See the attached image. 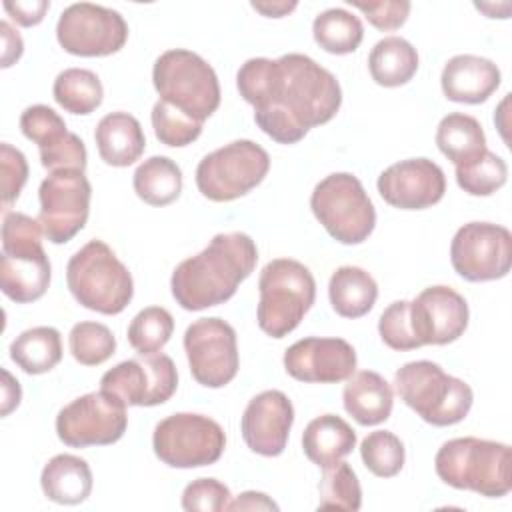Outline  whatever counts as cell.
Here are the masks:
<instances>
[{
	"instance_id": "f1b7e54d",
	"label": "cell",
	"mask_w": 512,
	"mask_h": 512,
	"mask_svg": "<svg viewBox=\"0 0 512 512\" xmlns=\"http://www.w3.org/2000/svg\"><path fill=\"white\" fill-rule=\"evenodd\" d=\"M436 146L454 166H462L486 150V136L474 116L452 112L438 122Z\"/></svg>"
},
{
	"instance_id": "bcb514c9",
	"label": "cell",
	"mask_w": 512,
	"mask_h": 512,
	"mask_svg": "<svg viewBox=\"0 0 512 512\" xmlns=\"http://www.w3.org/2000/svg\"><path fill=\"white\" fill-rule=\"evenodd\" d=\"M0 34H2V68H10L24 52L22 36L6 22H0Z\"/></svg>"
},
{
	"instance_id": "ac0fdd59",
	"label": "cell",
	"mask_w": 512,
	"mask_h": 512,
	"mask_svg": "<svg viewBox=\"0 0 512 512\" xmlns=\"http://www.w3.org/2000/svg\"><path fill=\"white\" fill-rule=\"evenodd\" d=\"M468 302L450 286H428L410 302V324L420 346H444L468 326Z\"/></svg>"
},
{
	"instance_id": "4fadbf2b",
	"label": "cell",
	"mask_w": 512,
	"mask_h": 512,
	"mask_svg": "<svg viewBox=\"0 0 512 512\" xmlns=\"http://www.w3.org/2000/svg\"><path fill=\"white\" fill-rule=\"evenodd\" d=\"M58 44L74 56H110L128 40V24L120 12L78 2L62 10L56 24Z\"/></svg>"
},
{
	"instance_id": "8992f818",
	"label": "cell",
	"mask_w": 512,
	"mask_h": 512,
	"mask_svg": "<svg viewBox=\"0 0 512 512\" xmlns=\"http://www.w3.org/2000/svg\"><path fill=\"white\" fill-rule=\"evenodd\" d=\"M394 386L408 408L432 426L462 422L474 402L472 388L430 360H414L394 374Z\"/></svg>"
},
{
	"instance_id": "836d02e7",
	"label": "cell",
	"mask_w": 512,
	"mask_h": 512,
	"mask_svg": "<svg viewBox=\"0 0 512 512\" xmlns=\"http://www.w3.org/2000/svg\"><path fill=\"white\" fill-rule=\"evenodd\" d=\"M322 470L324 474L318 484V510H360L362 488L352 466L340 460Z\"/></svg>"
},
{
	"instance_id": "f546056e",
	"label": "cell",
	"mask_w": 512,
	"mask_h": 512,
	"mask_svg": "<svg viewBox=\"0 0 512 512\" xmlns=\"http://www.w3.org/2000/svg\"><path fill=\"white\" fill-rule=\"evenodd\" d=\"M10 358L26 374L50 372L62 360L60 332L52 326L24 330L12 340Z\"/></svg>"
},
{
	"instance_id": "9a60e30c",
	"label": "cell",
	"mask_w": 512,
	"mask_h": 512,
	"mask_svg": "<svg viewBox=\"0 0 512 512\" xmlns=\"http://www.w3.org/2000/svg\"><path fill=\"white\" fill-rule=\"evenodd\" d=\"M92 186L80 170L50 172L40 184V224L52 244L70 242L90 214Z\"/></svg>"
},
{
	"instance_id": "d6a6232c",
	"label": "cell",
	"mask_w": 512,
	"mask_h": 512,
	"mask_svg": "<svg viewBox=\"0 0 512 512\" xmlns=\"http://www.w3.org/2000/svg\"><path fill=\"white\" fill-rule=\"evenodd\" d=\"M52 94L58 106L66 112L86 116L102 104L104 88L92 70L66 68L56 76Z\"/></svg>"
},
{
	"instance_id": "277c9868",
	"label": "cell",
	"mask_w": 512,
	"mask_h": 512,
	"mask_svg": "<svg viewBox=\"0 0 512 512\" xmlns=\"http://www.w3.org/2000/svg\"><path fill=\"white\" fill-rule=\"evenodd\" d=\"M42 224L22 212H4L0 288L16 304L44 296L52 268L42 248Z\"/></svg>"
},
{
	"instance_id": "3957f363",
	"label": "cell",
	"mask_w": 512,
	"mask_h": 512,
	"mask_svg": "<svg viewBox=\"0 0 512 512\" xmlns=\"http://www.w3.org/2000/svg\"><path fill=\"white\" fill-rule=\"evenodd\" d=\"M510 446L474 436L452 438L434 458L438 478L458 490H472L486 498H502L512 488Z\"/></svg>"
},
{
	"instance_id": "4316f807",
	"label": "cell",
	"mask_w": 512,
	"mask_h": 512,
	"mask_svg": "<svg viewBox=\"0 0 512 512\" xmlns=\"http://www.w3.org/2000/svg\"><path fill=\"white\" fill-rule=\"evenodd\" d=\"M328 298L334 312L342 318L368 314L378 298L376 280L358 266H340L328 282Z\"/></svg>"
},
{
	"instance_id": "60d3db41",
	"label": "cell",
	"mask_w": 512,
	"mask_h": 512,
	"mask_svg": "<svg viewBox=\"0 0 512 512\" xmlns=\"http://www.w3.org/2000/svg\"><path fill=\"white\" fill-rule=\"evenodd\" d=\"M378 332L382 342L392 350H414L420 348L412 324H410V302L396 300L392 302L378 318Z\"/></svg>"
},
{
	"instance_id": "7402d4cb",
	"label": "cell",
	"mask_w": 512,
	"mask_h": 512,
	"mask_svg": "<svg viewBox=\"0 0 512 512\" xmlns=\"http://www.w3.org/2000/svg\"><path fill=\"white\" fill-rule=\"evenodd\" d=\"M500 80V68L492 60L474 54H458L444 64L440 86L444 96L452 102L480 104L498 90Z\"/></svg>"
},
{
	"instance_id": "1f68e13d",
	"label": "cell",
	"mask_w": 512,
	"mask_h": 512,
	"mask_svg": "<svg viewBox=\"0 0 512 512\" xmlns=\"http://www.w3.org/2000/svg\"><path fill=\"white\" fill-rule=\"evenodd\" d=\"M312 36L322 50L342 56L354 52L360 46L364 28L356 14L344 8H328L314 18Z\"/></svg>"
},
{
	"instance_id": "d590c367",
	"label": "cell",
	"mask_w": 512,
	"mask_h": 512,
	"mask_svg": "<svg viewBox=\"0 0 512 512\" xmlns=\"http://www.w3.org/2000/svg\"><path fill=\"white\" fill-rule=\"evenodd\" d=\"M172 330V314L162 306H148L132 318L128 326V342L140 356L156 354L166 346Z\"/></svg>"
},
{
	"instance_id": "44dd1931",
	"label": "cell",
	"mask_w": 512,
	"mask_h": 512,
	"mask_svg": "<svg viewBox=\"0 0 512 512\" xmlns=\"http://www.w3.org/2000/svg\"><path fill=\"white\" fill-rule=\"evenodd\" d=\"M294 424V406L280 390L256 394L240 420L246 446L260 456H280Z\"/></svg>"
},
{
	"instance_id": "8d00e7d4",
	"label": "cell",
	"mask_w": 512,
	"mask_h": 512,
	"mask_svg": "<svg viewBox=\"0 0 512 512\" xmlns=\"http://www.w3.org/2000/svg\"><path fill=\"white\" fill-rule=\"evenodd\" d=\"M364 466L378 478L396 476L406 460L402 440L390 430H374L360 444Z\"/></svg>"
},
{
	"instance_id": "52a82bcc",
	"label": "cell",
	"mask_w": 512,
	"mask_h": 512,
	"mask_svg": "<svg viewBox=\"0 0 512 512\" xmlns=\"http://www.w3.org/2000/svg\"><path fill=\"white\" fill-rule=\"evenodd\" d=\"M258 290L256 320L272 338H284L296 330L316 298L312 272L292 258L270 260L260 272Z\"/></svg>"
},
{
	"instance_id": "b9f144b4",
	"label": "cell",
	"mask_w": 512,
	"mask_h": 512,
	"mask_svg": "<svg viewBox=\"0 0 512 512\" xmlns=\"http://www.w3.org/2000/svg\"><path fill=\"white\" fill-rule=\"evenodd\" d=\"M28 180V162L26 156L10 146L8 142L0 144V192H2V210L18 200L24 184Z\"/></svg>"
},
{
	"instance_id": "ee69618b",
	"label": "cell",
	"mask_w": 512,
	"mask_h": 512,
	"mask_svg": "<svg viewBox=\"0 0 512 512\" xmlns=\"http://www.w3.org/2000/svg\"><path fill=\"white\" fill-rule=\"evenodd\" d=\"M350 6L358 8L366 20L382 30V32H390V30H398L410 14V2L406 0H384V2H356V0H348Z\"/></svg>"
},
{
	"instance_id": "6da1fadb",
	"label": "cell",
	"mask_w": 512,
	"mask_h": 512,
	"mask_svg": "<svg viewBox=\"0 0 512 512\" xmlns=\"http://www.w3.org/2000/svg\"><path fill=\"white\" fill-rule=\"evenodd\" d=\"M236 86L254 106L258 128L278 144L300 142L310 128L330 122L342 104L336 76L298 52L246 60Z\"/></svg>"
},
{
	"instance_id": "2e32d148",
	"label": "cell",
	"mask_w": 512,
	"mask_h": 512,
	"mask_svg": "<svg viewBox=\"0 0 512 512\" xmlns=\"http://www.w3.org/2000/svg\"><path fill=\"white\" fill-rule=\"evenodd\" d=\"M184 350L194 380L206 388H222L240 366L234 328L222 318H200L184 332Z\"/></svg>"
},
{
	"instance_id": "4dcf8cb0",
	"label": "cell",
	"mask_w": 512,
	"mask_h": 512,
	"mask_svg": "<svg viewBox=\"0 0 512 512\" xmlns=\"http://www.w3.org/2000/svg\"><path fill=\"white\" fill-rule=\"evenodd\" d=\"M134 192L150 206H166L182 192V170L168 156H150L134 172Z\"/></svg>"
},
{
	"instance_id": "30bf717a",
	"label": "cell",
	"mask_w": 512,
	"mask_h": 512,
	"mask_svg": "<svg viewBox=\"0 0 512 512\" xmlns=\"http://www.w3.org/2000/svg\"><path fill=\"white\" fill-rule=\"evenodd\" d=\"M270 170L268 152L252 140H234L196 166V186L212 202H230L256 188Z\"/></svg>"
},
{
	"instance_id": "681fc988",
	"label": "cell",
	"mask_w": 512,
	"mask_h": 512,
	"mask_svg": "<svg viewBox=\"0 0 512 512\" xmlns=\"http://www.w3.org/2000/svg\"><path fill=\"white\" fill-rule=\"evenodd\" d=\"M296 6V2H252V8L268 18H282L290 14Z\"/></svg>"
},
{
	"instance_id": "e575fe53",
	"label": "cell",
	"mask_w": 512,
	"mask_h": 512,
	"mask_svg": "<svg viewBox=\"0 0 512 512\" xmlns=\"http://www.w3.org/2000/svg\"><path fill=\"white\" fill-rule=\"evenodd\" d=\"M506 162L488 148L474 160L456 166V182L470 196H490L506 184Z\"/></svg>"
},
{
	"instance_id": "8fae6325",
	"label": "cell",
	"mask_w": 512,
	"mask_h": 512,
	"mask_svg": "<svg viewBox=\"0 0 512 512\" xmlns=\"http://www.w3.org/2000/svg\"><path fill=\"white\" fill-rule=\"evenodd\" d=\"M152 448L172 468H200L220 460L226 434L216 420L204 414L176 412L156 424Z\"/></svg>"
},
{
	"instance_id": "74e56055",
	"label": "cell",
	"mask_w": 512,
	"mask_h": 512,
	"mask_svg": "<svg viewBox=\"0 0 512 512\" xmlns=\"http://www.w3.org/2000/svg\"><path fill=\"white\" fill-rule=\"evenodd\" d=\"M68 346L76 362L82 366H98L116 350V338L106 324L78 322L68 334Z\"/></svg>"
},
{
	"instance_id": "603a6c76",
	"label": "cell",
	"mask_w": 512,
	"mask_h": 512,
	"mask_svg": "<svg viewBox=\"0 0 512 512\" xmlns=\"http://www.w3.org/2000/svg\"><path fill=\"white\" fill-rule=\"evenodd\" d=\"M100 158L108 166L124 168L134 164L146 148V136L140 122L128 112H110L96 124L94 132Z\"/></svg>"
},
{
	"instance_id": "5bb4252c",
	"label": "cell",
	"mask_w": 512,
	"mask_h": 512,
	"mask_svg": "<svg viewBox=\"0 0 512 512\" xmlns=\"http://www.w3.org/2000/svg\"><path fill=\"white\" fill-rule=\"evenodd\" d=\"M450 262L468 282L504 278L512 266V234L500 224L468 222L452 238Z\"/></svg>"
},
{
	"instance_id": "5b68a950",
	"label": "cell",
	"mask_w": 512,
	"mask_h": 512,
	"mask_svg": "<svg viewBox=\"0 0 512 512\" xmlns=\"http://www.w3.org/2000/svg\"><path fill=\"white\" fill-rule=\"evenodd\" d=\"M66 284L74 300L94 312L120 314L134 296L130 270L102 240L86 242L66 266Z\"/></svg>"
},
{
	"instance_id": "7bdbcfd3",
	"label": "cell",
	"mask_w": 512,
	"mask_h": 512,
	"mask_svg": "<svg viewBox=\"0 0 512 512\" xmlns=\"http://www.w3.org/2000/svg\"><path fill=\"white\" fill-rule=\"evenodd\" d=\"M230 490L216 478L192 480L182 492V508L188 512H220L228 508Z\"/></svg>"
},
{
	"instance_id": "7dc6e473",
	"label": "cell",
	"mask_w": 512,
	"mask_h": 512,
	"mask_svg": "<svg viewBox=\"0 0 512 512\" xmlns=\"http://www.w3.org/2000/svg\"><path fill=\"white\" fill-rule=\"evenodd\" d=\"M226 510H278V504L264 492H242L236 500L228 502Z\"/></svg>"
},
{
	"instance_id": "ab89813d",
	"label": "cell",
	"mask_w": 512,
	"mask_h": 512,
	"mask_svg": "<svg viewBox=\"0 0 512 512\" xmlns=\"http://www.w3.org/2000/svg\"><path fill=\"white\" fill-rule=\"evenodd\" d=\"M22 134L38 144L40 152H48L68 138L66 122L46 104L28 106L20 116Z\"/></svg>"
},
{
	"instance_id": "d4e9b609",
	"label": "cell",
	"mask_w": 512,
	"mask_h": 512,
	"mask_svg": "<svg viewBox=\"0 0 512 512\" xmlns=\"http://www.w3.org/2000/svg\"><path fill=\"white\" fill-rule=\"evenodd\" d=\"M356 446L354 428L336 414H322L308 422L302 434V448L310 462L328 468L348 456Z\"/></svg>"
},
{
	"instance_id": "c3c4849f",
	"label": "cell",
	"mask_w": 512,
	"mask_h": 512,
	"mask_svg": "<svg viewBox=\"0 0 512 512\" xmlns=\"http://www.w3.org/2000/svg\"><path fill=\"white\" fill-rule=\"evenodd\" d=\"M20 398H22V390H20L18 380L6 368H2V410H0V414L8 416L20 404Z\"/></svg>"
},
{
	"instance_id": "ba28073f",
	"label": "cell",
	"mask_w": 512,
	"mask_h": 512,
	"mask_svg": "<svg viewBox=\"0 0 512 512\" xmlns=\"http://www.w3.org/2000/svg\"><path fill=\"white\" fill-rule=\"evenodd\" d=\"M152 82L160 100L204 124L220 106V84L214 68L196 52L172 48L158 56Z\"/></svg>"
},
{
	"instance_id": "7a4b0ae2",
	"label": "cell",
	"mask_w": 512,
	"mask_h": 512,
	"mask_svg": "<svg viewBox=\"0 0 512 512\" xmlns=\"http://www.w3.org/2000/svg\"><path fill=\"white\" fill-rule=\"evenodd\" d=\"M258 262V248L244 232L216 234L210 244L182 260L170 278L174 300L190 312L230 300Z\"/></svg>"
},
{
	"instance_id": "f35d334b",
	"label": "cell",
	"mask_w": 512,
	"mask_h": 512,
	"mask_svg": "<svg viewBox=\"0 0 512 512\" xmlns=\"http://www.w3.org/2000/svg\"><path fill=\"white\" fill-rule=\"evenodd\" d=\"M150 120H152L156 138L162 144L172 146V148H182V146L192 144L202 132L200 122H196L194 118L176 110L174 106H170L164 100H158L154 104Z\"/></svg>"
},
{
	"instance_id": "f6af8a7d",
	"label": "cell",
	"mask_w": 512,
	"mask_h": 512,
	"mask_svg": "<svg viewBox=\"0 0 512 512\" xmlns=\"http://www.w3.org/2000/svg\"><path fill=\"white\" fill-rule=\"evenodd\" d=\"M2 6L16 24L30 28L44 20L50 8V2L48 0H16V2L6 0Z\"/></svg>"
},
{
	"instance_id": "83f0119b",
	"label": "cell",
	"mask_w": 512,
	"mask_h": 512,
	"mask_svg": "<svg viewBox=\"0 0 512 512\" xmlns=\"http://www.w3.org/2000/svg\"><path fill=\"white\" fill-rule=\"evenodd\" d=\"M368 70L372 80L384 88L402 86L410 82L418 70V52L408 40L386 36L370 50Z\"/></svg>"
},
{
	"instance_id": "9c48e42d",
	"label": "cell",
	"mask_w": 512,
	"mask_h": 512,
	"mask_svg": "<svg viewBox=\"0 0 512 512\" xmlns=\"http://www.w3.org/2000/svg\"><path fill=\"white\" fill-rule=\"evenodd\" d=\"M310 208L340 244H360L376 226L374 204L362 182L350 172H334L320 180L312 190Z\"/></svg>"
},
{
	"instance_id": "ffe728a7",
	"label": "cell",
	"mask_w": 512,
	"mask_h": 512,
	"mask_svg": "<svg viewBox=\"0 0 512 512\" xmlns=\"http://www.w3.org/2000/svg\"><path fill=\"white\" fill-rule=\"evenodd\" d=\"M286 372L300 382L336 384L356 370V350L344 338H302L284 352Z\"/></svg>"
},
{
	"instance_id": "484cf974",
	"label": "cell",
	"mask_w": 512,
	"mask_h": 512,
	"mask_svg": "<svg viewBox=\"0 0 512 512\" xmlns=\"http://www.w3.org/2000/svg\"><path fill=\"white\" fill-rule=\"evenodd\" d=\"M40 486L48 500L74 506L92 492V470L88 462L74 454H56L40 474Z\"/></svg>"
},
{
	"instance_id": "e0dca14e",
	"label": "cell",
	"mask_w": 512,
	"mask_h": 512,
	"mask_svg": "<svg viewBox=\"0 0 512 512\" xmlns=\"http://www.w3.org/2000/svg\"><path fill=\"white\" fill-rule=\"evenodd\" d=\"M178 386V372L168 354L156 352L130 358L100 378V390L120 398L126 406H158L172 398Z\"/></svg>"
},
{
	"instance_id": "7c38bea8",
	"label": "cell",
	"mask_w": 512,
	"mask_h": 512,
	"mask_svg": "<svg viewBox=\"0 0 512 512\" xmlns=\"http://www.w3.org/2000/svg\"><path fill=\"white\" fill-rule=\"evenodd\" d=\"M126 426V404L104 390L72 400L56 416V434L72 448L114 444L124 436Z\"/></svg>"
},
{
	"instance_id": "cb8c5ba5",
	"label": "cell",
	"mask_w": 512,
	"mask_h": 512,
	"mask_svg": "<svg viewBox=\"0 0 512 512\" xmlns=\"http://www.w3.org/2000/svg\"><path fill=\"white\" fill-rule=\"evenodd\" d=\"M344 410L362 426L386 422L392 412L394 394L390 384L374 370L352 374L342 390Z\"/></svg>"
},
{
	"instance_id": "d6986e66",
	"label": "cell",
	"mask_w": 512,
	"mask_h": 512,
	"mask_svg": "<svg viewBox=\"0 0 512 512\" xmlns=\"http://www.w3.org/2000/svg\"><path fill=\"white\" fill-rule=\"evenodd\" d=\"M378 192L394 208L424 210L438 204L446 192L442 168L428 158H408L388 166L378 176Z\"/></svg>"
}]
</instances>
